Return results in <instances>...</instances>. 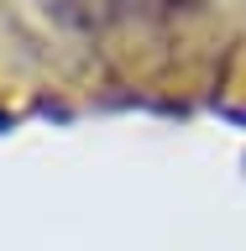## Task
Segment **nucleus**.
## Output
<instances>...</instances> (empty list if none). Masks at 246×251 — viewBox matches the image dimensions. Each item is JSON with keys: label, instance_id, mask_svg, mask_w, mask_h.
Returning a JSON list of instances; mask_svg holds the SVG:
<instances>
[{"label": "nucleus", "instance_id": "1", "mask_svg": "<svg viewBox=\"0 0 246 251\" xmlns=\"http://www.w3.org/2000/svg\"><path fill=\"white\" fill-rule=\"evenodd\" d=\"M121 5L126 0H37V11L63 31H105L121 16Z\"/></svg>", "mask_w": 246, "mask_h": 251}, {"label": "nucleus", "instance_id": "2", "mask_svg": "<svg viewBox=\"0 0 246 251\" xmlns=\"http://www.w3.org/2000/svg\"><path fill=\"white\" fill-rule=\"evenodd\" d=\"M168 5H199V0H168Z\"/></svg>", "mask_w": 246, "mask_h": 251}]
</instances>
